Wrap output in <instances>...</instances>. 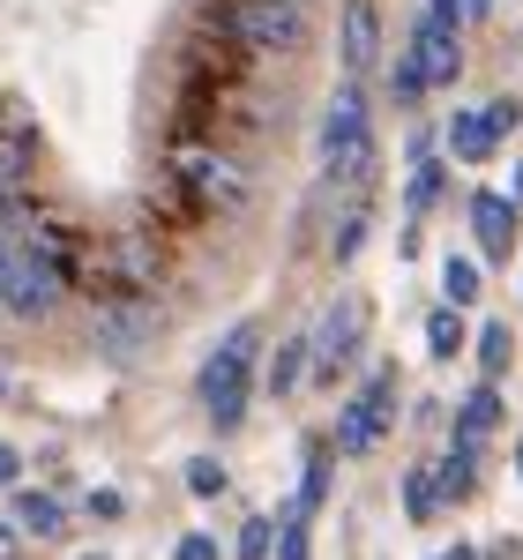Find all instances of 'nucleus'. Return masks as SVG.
I'll return each instance as SVG.
<instances>
[{"instance_id": "6e6552de", "label": "nucleus", "mask_w": 523, "mask_h": 560, "mask_svg": "<svg viewBox=\"0 0 523 560\" xmlns=\"http://www.w3.org/2000/svg\"><path fill=\"white\" fill-rule=\"evenodd\" d=\"M150 337H158V306L142 300V292H105V300H97V351H105V359L128 366Z\"/></svg>"}, {"instance_id": "c756f323", "label": "nucleus", "mask_w": 523, "mask_h": 560, "mask_svg": "<svg viewBox=\"0 0 523 560\" xmlns=\"http://www.w3.org/2000/svg\"><path fill=\"white\" fill-rule=\"evenodd\" d=\"M427 15H434V23H456V15H464V0H427Z\"/></svg>"}, {"instance_id": "9b49d317", "label": "nucleus", "mask_w": 523, "mask_h": 560, "mask_svg": "<svg viewBox=\"0 0 523 560\" xmlns=\"http://www.w3.org/2000/svg\"><path fill=\"white\" fill-rule=\"evenodd\" d=\"M472 232H479V247L493 261L516 255V202L509 195H472Z\"/></svg>"}, {"instance_id": "f257e3e1", "label": "nucleus", "mask_w": 523, "mask_h": 560, "mask_svg": "<svg viewBox=\"0 0 523 560\" xmlns=\"http://www.w3.org/2000/svg\"><path fill=\"white\" fill-rule=\"evenodd\" d=\"M210 31L247 60H292L314 38L300 0H210Z\"/></svg>"}, {"instance_id": "7c9ffc66", "label": "nucleus", "mask_w": 523, "mask_h": 560, "mask_svg": "<svg viewBox=\"0 0 523 560\" xmlns=\"http://www.w3.org/2000/svg\"><path fill=\"white\" fill-rule=\"evenodd\" d=\"M0 560H15V523H0Z\"/></svg>"}, {"instance_id": "7ed1b4c3", "label": "nucleus", "mask_w": 523, "mask_h": 560, "mask_svg": "<svg viewBox=\"0 0 523 560\" xmlns=\"http://www.w3.org/2000/svg\"><path fill=\"white\" fill-rule=\"evenodd\" d=\"M255 351H262V329L255 322H232L224 329V345L202 359V411H210V427L232 433L247 419V396H255Z\"/></svg>"}, {"instance_id": "a211bd4d", "label": "nucleus", "mask_w": 523, "mask_h": 560, "mask_svg": "<svg viewBox=\"0 0 523 560\" xmlns=\"http://www.w3.org/2000/svg\"><path fill=\"white\" fill-rule=\"evenodd\" d=\"M441 292H449V306H456V314H464V306L479 300V261L449 255V261H441Z\"/></svg>"}, {"instance_id": "4468645a", "label": "nucleus", "mask_w": 523, "mask_h": 560, "mask_svg": "<svg viewBox=\"0 0 523 560\" xmlns=\"http://www.w3.org/2000/svg\"><path fill=\"white\" fill-rule=\"evenodd\" d=\"M493 427H501V396H493V388H472V396L456 404V441H472V448H479Z\"/></svg>"}, {"instance_id": "6ab92c4d", "label": "nucleus", "mask_w": 523, "mask_h": 560, "mask_svg": "<svg viewBox=\"0 0 523 560\" xmlns=\"http://www.w3.org/2000/svg\"><path fill=\"white\" fill-rule=\"evenodd\" d=\"M427 351H434V359H456V351H464V314H456V306L427 314Z\"/></svg>"}, {"instance_id": "c85d7f7f", "label": "nucleus", "mask_w": 523, "mask_h": 560, "mask_svg": "<svg viewBox=\"0 0 523 560\" xmlns=\"http://www.w3.org/2000/svg\"><path fill=\"white\" fill-rule=\"evenodd\" d=\"M15 478H23V456H15V448L0 441V486H15Z\"/></svg>"}, {"instance_id": "1a4fd4ad", "label": "nucleus", "mask_w": 523, "mask_h": 560, "mask_svg": "<svg viewBox=\"0 0 523 560\" xmlns=\"http://www.w3.org/2000/svg\"><path fill=\"white\" fill-rule=\"evenodd\" d=\"M411 68H419V83L441 90V83H456L464 75V45H456V23H434V15H419L411 23Z\"/></svg>"}, {"instance_id": "473e14b6", "label": "nucleus", "mask_w": 523, "mask_h": 560, "mask_svg": "<svg viewBox=\"0 0 523 560\" xmlns=\"http://www.w3.org/2000/svg\"><path fill=\"white\" fill-rule=\"evenodd\" d=\"M300 8H306V0H300Z\"/></svg>"}, {"instance_id": "423d86ee", "label": "nucleus", "mask_w": 523, "mask_h": 560, "mask_svg": "<svg viewBox=\"0 0 523 560\" xmlns=\"http://www.w3.org/2000/svg\"><path fill=\"white\" fill-rule=\"evenodd\" d=\"M390 411H396V374L374 366V374L359 382V396L337 411V448H345V456H367V448L390 433Z\"/></svg>"}, {"instance_id": "2f4dec72", "label": "nucleus", "mask_w": 523, "mask_h": 560, "mask_svg": "<svg viewBox=\"0 0 523 560\" xmlns=\"http://www.w3.org/2000/svg\"><path fill=\"white\" fill-rule=\"evenodd\" d=\"M516 471H523V433H516Z\"/></svg>"}, {"instance_id": "39448f33", "label": "nucleus", "mask_w": 523, "mask_h": 560, "mask_svg": "<svg viewBox=\"0 0 523 560\" xmlns=\"http://www.w3.org/2000/svg\"><path fill=\"white\" fill-rule=\"evenodd\" d=\"M322 173L345 179V187H367L374 173V135H367V90L345 83L322 113Z\"/></svg>"}, {"instance_id": "aec40b11", "label": "nucleus", "mask_w": 523, "mask_h": 560, "mask_svg": "<svg viewBox=\"0 0 523 560\" xmlns=\"http://www.w3.org/2000/svg\"><path fill=\"white\" fill-rule=\"evenodd\" d=\"M367 224H374V210H367V202H351V210H345V224L329 232V255H337V261H351L359 247H367Z\"/></svg>"}, {"instance_id": "393cba45", "label": "nucleus", "mask_w": 523, "mask_h": 560, "mask_svg": "<svg viewBox=\"0 0 523 560\" xmlns=\"http://www.w3.org/2000/svg\"><path fill=\"white\" fill-rule=\"evenodd\" d=\"M390 90H396V105H419V97H427V83H419V68H411V52H396Z\"/></svg>"}, {"instance_id": "f3484780", "label": "nucleus", "mask_w": 523, "mask_h": 560, "mask_svg": "<svg viewBox=\"0 0 523 560\" xmlns=\"http://www.w3.org/2000/svg\"><path fill=\"white\" fill-rule=\"evenodd\" d=\"M329 501V448H306V478H300V501H292V516H314Z\"/></svg>"}, {"instance_id": "4be33fe9", "label": "nucleus", "mask_w": 523, "mask_h": 560, "mask_svg": "<svg viewBox=\"0 0 523 560\" xmlns=\"http://www.w3.org/2000/svg\"><path fill=\"white\" fill-rule=\"evenodd\" d=\"M404 509H411V523H427L441 509V493H434V471H411L404 478Z\"/></svg>"}, {"instance_id": "bb28decb", "label": "nucleus", "mask_w": 523, "mask_h": 560, "mask_svg": "<svg viewBox=\"0 0 523 560\" xmlns=\"http://www.w3.org/2000/svg\"><path fill=\"white\" fill-rule=\"evenodd\" d=\"M179 560H224V553H218V538H202V530H187V538H179Z\"/></svg>"}, {"instance_id": "f8f14e48", "label": "nucleus", "mask_w": 523, "mask_h": 560, "mask_svg": "<svg viewBox=\"0 0 523 560\" xmlns=\"http://www.w3.org/2000/svg\"><path fill=\"white\" fill-rule=\"evenodd\" d=\"M449 150H456L464 165H486V158L501 150V135H493L486 113H456V120H449Z\"/></svg>"}, {"instance_id": "ddd939ff", "label": "nucleus", "mask_w": 523, "mask_h": 560, "mask_svg": "<svg viewBox=\"0 0 523 560\" xmlns=\"http://www.w3.org/2000/svg\"><path fill=\"white\" fill-rule=\"evenodd\" d=\"M472 486H479V448H472V441H456V448L434 464V493H441V501H464Z\"/></svg>"}, {"instance_id": "5701e85b", "label": "nucleus", "mask_w": 523, "mask_h": 560, "mask_svg": "<svg viewBox=\"0 0 523 560\" xmlns=\"http://www.w3.org/2000/svg\"><path fill=\"white\" fill-rule=\"evenodd\" d=\"M187 493H195V501H218L224 493V464L218 456H195V464H187Z\"/></svg>"}, {"instance_id": "b1692460", "label": "nucleus", "mask_w": 523, "mask_h": 560, "mask_svg": "<svg viewBox=\"0 0 523 560\" xmlns=\"http://www.w3.org/2000/svg\"><path fill=\"white\" fill-rule=\"evenodd\" d=\"M509 351H516V337L493 322V329H479V366L486 374H509Z\"/></svg>"}, {"instance_id": "dca6fc26", "label": "nucleus", "mask_w": 523, "mask_h": 560, "mask_svg": "<svg viewBox=\"0 0 523 560\" xmlns=\"http://www.w3.org/2000/svg\"><path fill=\"white\" fill-rule=\"evenodd\" d=\"M300 382H306V337H292V345H277V359H269L262 388H269V396H292Z\"/></svg>"}, {"instance_id": "f03ea898", "label": "nucleus", "mask_w": 523, "mask_h": 560, "mask_svg": "<svg viewBox=\"0 0 523 560\" xmlns=\"http://www.w3.org/2000/svg\"><path fill=\"white\" fill-rule=\"evenodd\" d=\"M68 292V269L45 255L31 232H0V314L15 322H45Z\"/></svg>"}, {"instance_id": "2eb2a0df", "label": "nucleus", "mask_w": 523, "mask_h": 560, "mask_svg": "<svg viewBox=\"0 0 523 560\" xmlns=\"http://www.w3.org/2000/svg\"><path fill=\"white\" fill-rule=\"evenodd\" d=\"M15 530H38V538H60L68 530V509L53 493H15Z\"/></svg>"}, {"instance_id": "412c9836", "label": "nucleus", "mask_w": 523, "mask_h": 560, "mask_svg": "<svg viewBox=\"0 0 523 560\" xmlns=\"http://www.w3.org/2000/svg\"><path fill=\"white\" fill-rule=\"evenodd\" d=\"M269 553H277V523L247 516V523H240V560H269Z\"/></svg>"}, {"instance_id": "a878e982", "label": "nucleus", "mask_w": 523, "mask_h": 560, "mask_svg": "<svg viewBox=\"0 0 523 560\" xmlns=\"http://www.w3.org/2000/svg\"><path fill=\"white\" fill-rule=\"evenodd\" d=\"M434 195H441V165H419V173H411V217L434 210Z\"/></svg>"}, {"instance_id": "0eeeda50", "label": "nucleus", "mask_w": 523, "mask_h": 560, "mask_svg": "<svg viewBox=\"0 0 523 560\" xmlns=\"http://www.w3.org/2000/svg\"><path fill=\"white\" fill-rule=\"evenodd\" d=\"M367 345V300H337L322 314V329L306 337V374H322V382H337V366H351Z\"/></svg>"}, {"instance_id": "9d476101", "label": "nucleus", "mask_w": 523, "mask_h": 560, "mask_svg": "<svg viewBox=\"0 0 523 560\" xmlns=\"http://www.w3.org/2000/svg\"><path fill=\"white\" fill-rule=\"evenodd\" d=\"M337 38H345V68H351V83H359V75L382 60V8H374V0H345Z\"/></svg>"}, {"instance_id": "cd10ccee", "label": "nucleus", "mask_w": 523, "mask_h": 560, "mask_svg": "<svg viewBox=\"0 0 523 560\" xmlns=\"http://www.w3.org/2000/svg\"><path fill=\"white\" fill-rule=\"evenodd\" d=\"M486 120H493V135L516 128V97H501V105H486Z\"/></svg>"}, {"instance_id": "20e7f679", "label": "nucleus", "mask_w": 523, "mask_h": 560, "mask_svg": "<svg viewBox=\"0 0 523 560\" xmlns=\"http://www.w3.org/2000/svg\"><path fill=\"white\" fill-rule=\"evenodd\" d=\"M173 187L195 210H247V165L224 158L218 142H173Z\"/></svg>"}]
</instances>
